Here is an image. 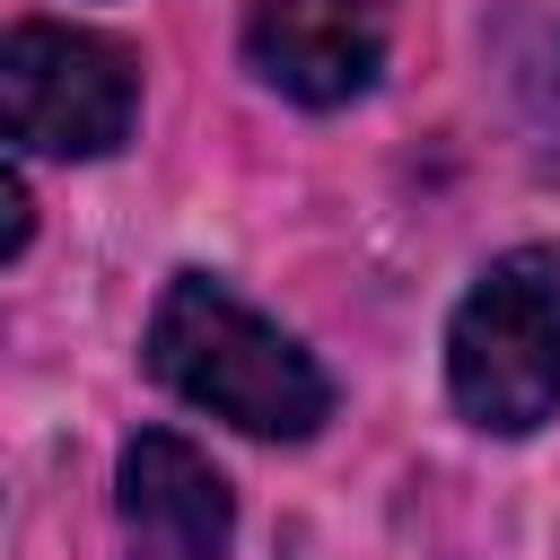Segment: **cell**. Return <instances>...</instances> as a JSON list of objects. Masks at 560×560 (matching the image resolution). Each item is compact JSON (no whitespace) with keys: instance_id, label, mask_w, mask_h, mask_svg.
Instances as JSON below:
<instances>
[{"instance_id":"cell-1","label":"cell","mask_w":560,"mask_h":560,"mask_svg":"<svg viewBox=\"0 0 560 560\" xmlns=\"http://www.w3.org/2000/svg\"><path fill=\"white\" fill-rule=\"evenodd\" d=\"M149 376L192 411L280 446L332 420V376L306 359V341H289L254 298H236L210 271H175L166 298L149 306Z\"/></svg>"},{"instance_id":"cell-2","label":"cell","mask_w":560,"mask_h":560,"mask_svg":"<svg viewBox=\"0 0 560 560\" xmlns=\"http://www.w3.org/2000/svg\"><path fill=\"white\" fill-rule=\"evenodd\" d=\"M446 394L490 438H534L560 411V254H499L446 315Z\"/></svg>"},{"instance_id":"cell-3","label":"cell","mask_w":560,"mask_h":560,"mask_svg":"<svg viewBox=\"0 0 560 560\" xmlns=\"http://www.w3.org/2000/svg\"><path fill=\"white\" fill-rule=\"evenodd\" d=\"M140 114V61L114 35L26 18L0 44V122L18 158H105L131 140Z\"/></svg>"},{"instance_id":"cell-4","label":"cell","mask_w":560,"mask_h":560,"mask_svg":"<svg viewBox=\"0 0 560 560\" xmlns=\"http://www.w3.org/2000/svg\"><path fill=\"white\" fill-rule=\"evenodd\" d=\"M245 61L289 105H350L385 70V0H254Z\"/></svg>"},{"instance_id":"cell-5","label":"cell","mask_w":560,"mask_h":560,"mask_svg":"<svg viewBox=\"0 0 560 560\" xmlns=\"http://www.w3.org/2000/svg\"><path fill=\"white\" fill-rule=\"evenodd\" d=\"M114 490H122V560H228L236 490L192 438L140 429L122 446Z\"/></svg>"},{"instance_id":"cell-6","label":"cell","mask_w":560,"mask_h":560,"mask_svg":"<svg viewBox=\"0 0 560 560\" xmlns=\"http://www.w3.org/2000/svg\"><path fill=\"white\" fill-rule=\"evenodd\" d=\"M0 192H9V236H0V254L18 262V254H26V236H35V201H26V175H18V166H9V184H0Z\"/></svg>"}]
</instances>
